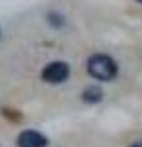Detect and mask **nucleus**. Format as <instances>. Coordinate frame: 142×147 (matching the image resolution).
I'll return each instance as SVG.
<instances>
[{
  "mask_svg": "<svg viewBox=\"0 0 142 147\" xmlns=\"http://www.w3.org/2000/svg\"><path fill=\"white\" fill-rule=\"evenodd\" d=\"M87 71L89 75L97 80H113L117 77V63L109 55H93L87 61Z\"/></svg>",
  "mask_w": 142,
  "mask_h": 147,
  "instance_id": "obj_1",
  "label": "nucleus"
},
{
  "mask_svg": "<svg viewBox=\"0 0 142 147\" xmlns=\"http://www.w3.org/2000/svg\"><path fill=\"white\" fill-rule=\"evenodd\" d=\"M67 77H69V67L63 61H53V63L46 65V69L42 71V79L46 80V82H49V84L63 82Z\"/></svg>",
  "mask_w": 142,
  "mask_h": 147,
  "instance_id": "obj_2",
  "label": "nucleus"
},
{
  "mask_svg": "<svg viewBox=\"0 0 142 147\" xmlns=\"http://www.w3.org/2000/svg\"><path fill=\"white\" fill-rule=\"evenodd\" d=\"M16 143H18V147H46L47 137H44L36 129H24L22 134L18 136Z\"/></svg>",
  "mask_w": 142,
  "mask_h": 147,
  "instance_id": "obj_3",
  "label": "nucleus"
},
{
  "mask_svg": "<svg viewBox=\"0 0 142 147\" xmlns=\"http://www.w3.org/2000/svg\"><path fill=\"white\" fill-rule=\"evenodd\" d=\"M83 102H87V104H95V102H101L103 98V90L99 88V86H87L85 90H83Z\"/></svg>",
  "mask_w": 142,
  "mask_h": 147,
  "instance_id": "obj_4",
  "label": "nucleus"
},
{
  "mask_svg": "<svg viewBox=\"0 0 142 147\" xmlns=\"http://www.w3.org/2000/svg\"><path fill=\"white\" fill-rule=\"evenodd\" d=\"M47 20H49V24H53L55 28L63 26V18H61L59 14H49V18H47Z\"/></svg>",
  "mask_w": 142,
  "mask_h": 147,
  "instance_id": "obj_5",
  "label": "nucleus"
},
{
  "mask_svg": "<svg viewBox=\"0 0 142 147\" xmlns=\"http://www.w3.org/2000/svg\"><path fill=\"white\" fill-rule=\"evenodd\" d=\"M130 147H142V141H136V143H132Z\"/></svg>",
  "mask_w": 142,
  "mask_h": 147,
  "instance_id": "obj_6",
  "label": "nucleus"
},
{
  "mask_svg": "<svg viewBox=\"0 0 142 147\" xmlns=\"http://www.w3.org/2000/svg\"><path fill=\"white\" fill-rule=\"evenodd\" d=\"M138 2H142V0H138Z\"/></svg>",
  "mask_w": 142,
  "mask_h": 147,
  "instance_id": "obj_7",
  "label": "nucleus"
}]
</instances>
